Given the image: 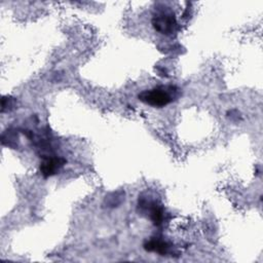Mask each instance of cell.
Wrapping results in <instances>:
<instances>
[{
  "label": "cell",
  "mask_w": 263,
  "mask_h": 263,
  "mask_svg": "<svg viewBox=\"0 0 263 263\" xmlns=\"http://www.w3.org/2000/svg\"><path fill=\"white\" fill-rule=\"evenodd\" d=\"M178 88L173 85H161L151 89L143 90L138 99L152 107H164L178 98Z\"/></svg>",
  "instance_id": "obj_1"
},
{
  "label": "cell",
  "mask_w": 263,
  "mask_h": 263,
  "mask_svg": "<svg viewBox=\"0 0 263 263\" xmlns=\"http://www.w3.org/2000/svg\"><path fill=\"white\" fill-rule=\"evenodd\" d=\"M152 25L156 31L165 35L175 33L178 28L175 14L170 9L158 10L152 18Z\"/></svg>",
  "instance_id": "obj_2"
},
{
  "label": "cell",
  "mask_w": 263,
  "mask_h": 263,
  "mask_svg": "<svg viewBox=\"0 0 263 263\" xmlns=\"http://www.w3.org/2000/svg\"><path fill=\"white\" fill-rule=\"evenodd\" d=\"M66 163V159L58 156H43L39 170L44 178L55 175Z\"/></svg>",
  "instance_id": "obj_3"
},
{
  "label": "cell",
  "mask_w": 263,
  "mask_h": 263,
  "mask_svg": "<svg viewBox=\"0 0 263 263\" xmlns=\"http://www.w3.org/2000/svg\"><path fill=\"white\" fill-rule=\"evenodd\" d=\"M144 249L148 252H155L160 255H165L170 250V245L159 237H151L144 243Z\"/></svg>",
  "instance_id": "obj_4"
},
{
  "label": "cell",
  "mask_w": 263,
  "mask_h": 263,
  "mask_svg": "<svg viewBox=\"0 0 263 263\" xmlns=\"http://www.w3.org/2000/svg\"><path fill=\"white\" fill-rule=\"evenodd\" d=\"M15 106V99L11 98L9 96H5L2 98V103H1V111H9L13 109Z\"/></svg>",
  "instance_id": "obj_5"
},
{
  "label": "cell",
  "mask_w": 263,
  "mask_h": 263,
  "mask_svg": "<svg viewBox=\"0 0 263 263\" xmlns=\"http://www.w3.org/2000/svg\"><path fill=\"white\" fill-rule=\"evenodd\" d=\"M227 116H228L231 120H235V121L240 118V115H239V113H238L236 110L228 111V112H227Z\"/></svg>",
  "instance_id": "obj_6"
}]
</instances>
